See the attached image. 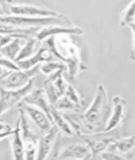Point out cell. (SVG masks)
<instances>
[{
  "mask_svg": "<svg viewBox=\"0 0 135 160\" xmlns=\"http://www.w3.org/2000/svg\"><path fill=\"white\" fill-rule=\"evenodd\" d=\"M15 131V129L13 128V130H12L11 131H7V132H0V141L8 137H11L12 135L13 134Z\"/></svg>",
  "mask_w": 135,
  "mask_h": 160,
  "instance_id": "28",
  "label": "cell"
},
{
  "mask_svg": "<svg viewBox=\"0 0 135 160\" xmlns=\"http://www.w3.org/2000/svg\"><path fill=\"white\" fill-rule=\"evenodd\" d=\"M50 118L53 126L56 127L59 132L68 137H72L76 134L74 128L66 116L52 106L50 110Z\"/></svg>",
  "mask_w": 135,
  "mask_h": 160,
  "instance_id": "16",
  "label": "cell"
},
{
  "mask_svg": "<svg viewBox=\"0 0 135 160\" xmlns=\"http://www.w3.org/2000/svg\"><path fill=\"white\" fill-rule=\"evenodd\" d=\"M53 58L54 57L50 50L46 46H43L40 48L32 57L17 62V64L21 70L27 71L38 65L53 61Z\"/></svg>",
  "mask_w": 135,
  "mask_h": 160,
  "instance_id": "14",
  "label": "cell"
},
{
  "mask_svg": "<svg viewBox=\"0 0 135 160\" xmlns=\"http://www.w3.org/2000/svg\"><path fill=\"white\" fill-rule=\"evenodd\" d=\"M59 71H67L66 65L59 61H52L50 62L43 63L40 67V71L47 76H50Z\"/></svg>",
  "mask_w": 135,
  "mask_h": 160,
  "instance_id": "21",
  "label": "cell"
},
{
  "mask_svg": "<svg viewBox=\"0 0 135 160\" xmlns=\"http://www.w3.org/2000/svg\"><path fill=\"white\" fill-rule=\"evenodd\" d=\"M9 72H10V71H6V70H5V69H3L2 67L0 66V78L1 77H3V76H5L6 74L7 73H8Z\"/></svg>",
  "mask_w": 135,
  "mask_h": 160,
  "instance_id": "30",
  "label": "cell"
},
{
  "mask_svg": "<svg viewBox=\"0 0 135 160\" xmlns=\"http://www.w3.org/2000/svg\"><path fill=\"white\" fill-rule=\"evenodd\" d=\"M18 121L19 122L21 134L25 150L26 160H36L37 148L40 138L38 137L32 126L30 125L28 117L21 108H19Z\"/></svg>",
  "mask_w": 135,
  "mask_h": 160,
  "instance_id": "3",
  "label": "cell"
},
{
  "mask_svg": "<svg viewBox=\"0 0 135 160\" xmlns=\"http://www.w3.org/2000/svg\"><path fill=\"white\" fill-rule=\"evenodd\" d=\"M109 149L122 155L131 153L135 149V136L118 138Z\"/></svg>",
  "mask_w": 135,
  "mask_h": 160,
  "instance_id": "18",
  "label": "cell"
},
{
  "mask_svg": "<svg viewBox=\"0 0 135 160\" xmlns=\"http://www.w3.org/2000/svg\"><path fill=\"white\" fill-rule=\"evenodd\" d=\"M9 9L11 15L27 17H56L61 15L54 10L34 5L12 4L9 6Z\"/></svg>",
  "mask_w": 135,
  "mask_h": 160,
  "instance_id": "8",
  "label": "cell"
},
{
  "mask_svg": "<svg viewBox=\"0 0 135 160\" xmlns=\"http://www.w3.org/2000/svg\"><path fill=\"white\" fill-rule=\"evenodd\" d=\"M18 106L19 108L24 111L28 118L31 120L36 127H37L40 131L46 133L53 128V125L51 119L41 109L23 102H21Z\"/></svg>",
  "mask_w": 135,
  "mask_h": 160,
  "instance_id": "10",
  "label": "cell"
},
{
  "mask_svg": "<svg viewBox=\"0 0 135 160\" xmlns=\"http://www.w3.org/2000/svg\"><path fill=\"white\" fill-rule=\"evenodd\" d=\"M108 102V93L103 84H98L96 87L92 102L84 111L81 116V120L85 128L92 132H96L98 127L101 125Z\"/></svg>",
  "mask_w": 135,
  "mask_h": 160,
  "instance_id": "1",
  "label": "cell"
},
{
  "mask_svg": "<svg viewBox=\"0 0 135 160\" xmlns=\"http://www.w3.org/2000/svg\"><path fill=\"white\" fill-rule=\"evenodd\" d=\"M21 40L20 38H13L7 44L0 48V54L4 58L15 61L22 47Z\"/></svg>",
  "mask_w": 135,
  "mask_h": 160,
  "instance_id": "19",
  "label": "cell"
},
{
  "mask_svg": "<svg viewBox=\"0 0 135 160\" xmlns=\"http://www.w3.org/2000/svg\"><path fill=\"white\" fill-rule=\"evenodd\" d=\"M65 95L68 98L71 102L74 103L80 109L82 108L84 103L82 98L80 95L78 91L73 87L72 85H68V87H67Z\"/></svg>",
  "mask_w": 135,
  "mask_h": 160,
  "instance_id": "24",
  "label": "cell"
},
{
  "mask_svg": "<svg viewBox=\"0 0 135 160\" xmlns=\"http://www.w3.org/2000/svg\"><path fill=\"white\" fill-rule=\"evenodd\" d=\"M37 41L38 40L36 39V38H32L27 40L22 46L19 54L18 55L17 58H16L15 61V62H19V61L26 60L32 57L36 53L35 49Z\"/></svg>",
  "mask_w": 135,
  "mask_h": 160,
  "instance_id": "20",
  "label": "cell"
},
{
  "mask_svg": "<svg viewBox=\"0 0 135 160\" xmlns=\"http://www.w3.org/2000/svg\"><path fill=\"white\" fill-rule=\"evenodd\" d=\"M12 130H13V128H12L10 125L3 121H0V132L11 131Z\"/></svg>",
  "mask_w": 135,
  "mask_h": 160,
  "instance_id": "27",
  "label": "cell"
},
{
  "mask_svg": "<svg viewBox=\"0 0 135 160\" xmlns=\"http://www.w3.org/2000/svg\"><path fill=\"white\" fill-rule=\"evenodd\" d=\"M2 12V9H1V8H0V13H1Z\"/></svg>",
  "mask_w": 135,
  "mask_h": 160,
  "instance_id": "35",
  "label": "cell"
},
{
  "mask_svg": "<svg viewBox=\"0 0 135 160\" xmlns=\"http://www.w3.org/2000/svg\"><path fill=\"white\" fill-rule=\"evenodd\" d=\"M92 160H101L99 158H96V159H92Z\"/></svg>",
  "mask_w": 135,
  "mask_h": 160,
  "instance_id": "34",
  "label": "cell"
},
{
  "mask_svg": "<svg viewBox=\"0 0 135 160\" xmlns=\"http://www.w3.org/2000/svg\"><path fill=\"white\" fill-rule=\"evenodd\" d=\"M92 158H86V159H82V160H92Z\"/></svg>",
  "mask_w": 135,
  "mask_h": 160,
  "instance_id": "32",
  "label": "cell"
},
{
  "mask_svg": "<svg viewBox=\"0 0 135 160\" xmlns=\"http://www.w3.org/2000/svg\"><path fill=\"white\" fill-rule=\"evenodd\" d=\"M135 22V1L131 2L122 11L120 21L121 27H128Z\"/></svg>",
  "mask_w": 135,
  "mask_h": 160,
  "instance_id": "22",
  "label": "cell"
},
{
  "mask_svg": "<svg viewBox=\"0 0 135 160\" xmlns=\"http://www.w3.org/2000/svg\"><path fill=\"white\" fill-rule=\"evenodd\" d=\"M110 132H96L90 134H81L79 137L90 150L92 159L99 158L104 152L108 151L110 146L118 138L109 136Z\"/></svg>",
  "mask_w": 135,
  "mask_h": 160,
  "instance_id": "5",
  "label": "cell"
},
{
  "mask_svg": "<svg viewBox=\"0 0 135 160\" xmlns=\"http://www.w3.org/2000/svg\"><path fill=\"white\" fill-rule=\"evenodd\" d=\"M84 30L79 27H65V26H49L42 28L36 35L38 41L43 42L51 37L59 36H82Z\"/></svg>",
  "mask_w": 135,
  "mask_h": 160,
  "instance_id": "12",
  "label": "cell"
},
{
  "mask_svg": "<svg viewBox=\"0 0 135 160\" xmlns=\"http://www.w3.org/2000/svg\"><path fill=\"white\" fill-rule=\"evenodd\" d=\"M101 160H128L127 158L119 153L112 151H106L99 156Z\"/></svg>",
  "mask_w": 135,
  "mask_h": 160,
  "instance_id": "26",
  "label": "cell"
},
{
  "mask_svg": "<svg viewBox=\"0 0 135 160\" xmlns=\"http://www.w3.org/2000/svg\"><path fill=\"white\" fill-rule=\"evenodd\" d=\"M128 27L131 28V31L132 32V34H133V36H134V38H135V22L130 24V25L128 26Z\"/></svg>",
  "mask_w": 135,
  "mask_h": 160,
  "instance_id": "31",
  "label": "cell"
},
{
  "mask_svg": "<svg viewBox=\"0 0 135 160\" xmlns=\"http://www.w3.org/2000/svg\"><path fill=\"white\" fill-rule=\"evenodd\" d=\"M22 102L41 109L45 112L51 119L50 110L52 105L49 102L43 88H38L32 91L24 98Z\"/></svg>",
  "mask_w": 135,
  "mask_h": 160,
  "instance_id": "15",
  "label": "cell"
},
{
  "mask_svg": "<svg viewBox=\"0 0 135 160\" xmlns=\"http://www.w3.org/2000/svg\"><path fill=\"white\" fill-rule=\"evenodd\" d=\"M0 24L22 28H43L49 26H73V24L69 18L62 14L56 17L47 18L27 17L13 15H0Z\"/></svg>",
  "mask_w": 135,
  "mask_h": 160,
  "instance_id": "2",
  "label": "cell"
},
{
  "mask_svg": "<svg viewBox=\"0 0 135 160\" xmlns=\"http://www.w3.org/2000/svg\"><path fill=\"white\" fill-rule=\"evenodd\" d=\"M12 39L13 38H11L9 36H3L1 38V39H0V48H2L5 44H7L8 43H9Z\"/></svg>",
  "mask_w": 135,
  "mask_h": 160,
  "instance_id": "29",
  "label": "cell"
},
{
  "mask_svg": "<svg viewBox=\"0 0 135 160\" xmlns=\"http://www.w3.org/2000/svg\"><path fill=\"white\" fill-rule=\"evenodd\" d=\"M92 158L88 146L83 143H71L59 150L56 155L57 160H82Z\"/></svg>",
  "mask_w": 135,
  "mask_h": 160,
  "instance_id": "11",
  "label": "cell"
},
{
  "mask_svg": "<svg viewBox=\"0 0 135 160\" xmlns=\"http://www.w3.org/2000/svg\"><path fill=\"white\" fill-rule=\"evenodd\" d=\"M40 65H38L27 71L19 70L9 72L0 78V88L9 90L24 88L38 75L40 72Z\"/></svg>",
  "mask_w": 135,
  "mask_h": 160,
  "instance_id": "4",
  "label": "cell"
},
{
  "mask_svg": "<svg viewBox=\"0 0 135 160\" xmlns=\"http://www.w3.org/2000/svg\"><path fill=\"white\" fill-rule=\"evenodd\" d=\"M131 153H132V154H133V156H134V157L135 158V149L133 150V152Z\"/></svg>",
  "mask_w": 135,
  "mask_h": 160,
  "instance_id": "33",
  "label": "cell"
},
{
  "mask_svg": "<svg viewBox=\"0 0 135 160\" xmlns=\"http://www.w3.org/2000/svg\"><path fill=\"white\" fill-rule=\"evenodd\" d=\"M58 133V128L53 126L50 131L44 133L39 138L36 160H47L50 157L56 144Z\"/></svg>",
  "mask_w": 135,
  "mask_h": 160,
  "instance_id": "13",
  "label": "cell"
},
{
  "mask_svg": "<svg viewBox=\"0 0 135 160\" xmlns=\"http://www.w3.org/2000/svg\"><path fill=\"white\" fill-rule=\"evenodd\" d=\"M65 71H59L48 76L44 82V90L48 100L52 106L62 97L67 91L69 84L63 77Z\"/></svg>",
  "mask_w": 135,
  "mask_h": 160,
  "instance_id": "6",
  "label": "cell"
},
{
  "mask_svg": "<svg viewBox=\"0 0 135 160\" xmlns=\"http://www.w3.org/2000/svg\"><path fill=\"white\" fill-rule=\"evenodd\" d=\"M127 102L120 96H114L112 99L111 113L102 131L104 132H112L121 126L125 116V108Z\"/></svg>",
  "mask_w": 135,
  "mask_h": 160,
  "instance_id": "9",
  "label": "cell"
},
{
  "mask_svg": "<svg viewBox=\"0 0 135 160\" xmlns=\"http://www.w3.org/2000/svg\"><path fill=\"white\" fill-rule=\"evenodd\" d=\"M3 36H0V39H1V38H2V37Z\"/></svg>",
  "mask_w": 135,
  "mask_h": 160,
  "instance_id": "36",
  "label": "cell"
},
{
  "mask_svg": "<svg viewBox=\"0 0 135 160\" xmlns=\"http://www.w3.org/2000/svg\"><path fill=\"white\" fill-rule=\"evenodd\" d=\"M34 79L26 87L15 90H9L0 88V116L10 109L13 108L24 100L32 91Z\"/></svg>",
  "mask_w": 135,
  "mask_h": 160,
  "instance_id": "7",
  "label": "cell"
},
{
  "mask_svg": "<svg viewBox=\"0 0 135 160\" xmlns=\"http://www.w3.org/2000/svg\"><path fill=\"white\" fill-rule=\"evenodd\" d=\"M53 107L59 112H69V111H78L80 109L71 102L65 94L61 97L55 103Z\"/></svg>",
  "mask_w": 135,
  "mask_h": 160,
  "instance_id": "23",
  "label": "cell"
},
{
  "mask_svg": "<svg viewBox=\"0 0 135 160\" xmlns=\"http://www.w3.org/2000/svg\"><path fill=\"white\" fill-rule=\"evenodd\" d=\"M13 134L11 137V147L13 160H26L25 150L21 137L19 121L17 120Z\"/></svg>",
  "mask_w": 135,
  "mask_h": 160,
  "instance_id": "17",
  "label": "cell"
},
{
  "mask_svg": "<svg viewBox=\"0 0 135 160\" xmlns=\"http://www.w3.org/2000/svg\"><path fill=\"white\" fill-rule=\"evenodd\" d=\"M0 66L8 71L13 72L21 70L15 61L4 57L0 58Z\"/></svg>",
  "mask_w": 135,
  "mask_h": 160,
  "instance_id": "25",
  "label": "cell"
},
{
  "mask_svg": "<svg viewBox=\"0 0 135 160\" xmlns=\"http://www.w3.org/2000/svg\"></svg>",
  "mask_w": 135,
  "mask_h": 160,
  "instance_id": "37",
  "label": "cell"
}]
</instances>
